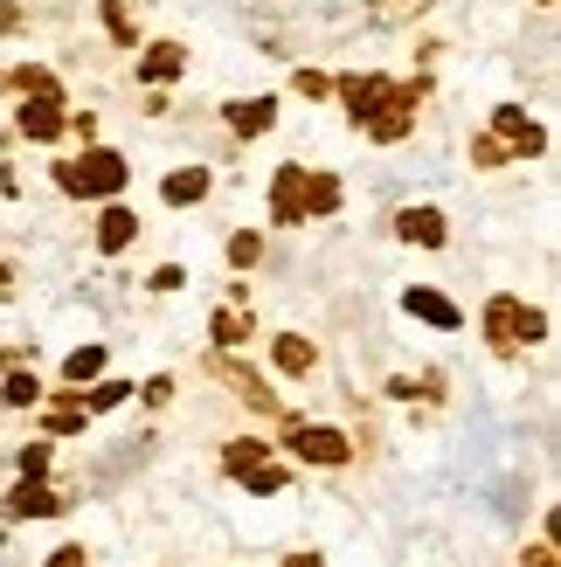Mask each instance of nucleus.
Masks as SVG:
<instances>
[{
    "instance_id": "4",
    "label": "nucleus",
    "mask_w": 561,
    "mask_h": 567,
    "mask_svg": "<svg viewBox=\"0 0 561 567\" xmlns=\"http://www.w3.org/2000/svg\"><path fill=\"white\" fill-rule=\"evenodd\" d=\"M291 450H298L306 464H347V457H353V443L340 437V429H326V423H298V429H291Z\"/></svg>"
},
{
    "instance_id": "18",
    "label": "nucleus",
    "mask_w": 561,
    "mask_h": 567,
    "mask_svg": "<svg viewBox=\"0 0 561 567\" xmlns=\"http://www.w3.org/2000/svg\"><path fill=\"white\" fill-rule=\"evenodd\" d=\"M312 361H320V346H312V339H298V332L277 339V367H285V374H312Z\"/></svg>"
},
{
    "instance_id": "5",
    "label": "nucleus",
    "mask_w": 561,
    "mask_h": 567,
    "mask_svg": "<svg viewBox=\"0 0 561 567\" xmlns=\"http://www.w3.org/2000/svg\"><path fill=\"white\" fill-rule=\"evenodd\" d=\"M416 98H423L416 84H396V98H388V104H382V111H374V118H367V131H374V139H382V146H396L402 131L416 125Z\"/></svg>"
},
{
    "instance_id": "27",
    "label": "nucleus",
    "mask_w": 561,
    "mask_h": 567,
    "mask_svg": "<svg viewBox=\"0 0 561 567\" xmlns=\"http://www.w3.org/2000/svg\"><path fill=\"white\" fill-rule=\"evenodd\" d=\"M42 470H49V443H28L22 450V478H42Z\"/></svg>"
},
{
    "instance_id": "31",
    "label": "nucleus",
    "mask_w": 561,
    "mask_h": 567,
    "mask_svg": "<svg viewBox=\"0 0 561 567\" xmlns=\"http://www.w3.org/2000/svg\"><path fill=\"white\" fill-rule=\"evenodd\" d=\"M0 291H8V263H0Z\"/></svg>"
},
{
    "instance_id": "29",
    "label": "nucleus",
    "mask_w": 561,
    "mask_h": 567,
    "mask_svg": "<svg viewBox=\"0 0 561 567\" xmlns=\"http://www.w3.org/2000/svg\"><path fill=\"white\" fill-rule=\"evenodd\" d=\"M527 567H554V546H548V540H540V546H534V554H527Z\"/></svg>"
},
{
    "instance_id": "15",
    "label": "nucleus",
    "mask_w": 561,
    "mask_h": 567,
    "mask_svg": "<svg viewBox=\"0 0 561 567\" xmlns=\"http://www.w3.org/2000/svg\"><path fill=\"white\" fill-rule=\"evenodd\" d=\"M298 207H306V215H333V207H340V180H333V174H306Z\"/></svg>"
},
{
    "instance_id": "17",
    "label": "nucleus",
    "mask_w": 561,
    "mask_h": 567,
    "mask_svg": "<svg viewBox=\"0 0 561 567\" xmlns=\"http://www.w3.org/2000/svg\"><path fill=\"white\" fill-rule=\"evenodd\" d=\"M160 194L174 201V207H187V201H201V194H209V174H201V166H180V174H166Z\"/></svg>"
},
{
    "instance_id": "9",
    "label": "nucleus",
    "mask_w": 561,
    "mask_h": 567,
    "mask_svg": "<svg viewBox=\"0 0 561 567\" xmlns=\"http://www.w3.org/2000/svg\"><path fill=\"white\" fill-rule=\"evenodd\" d=\"M298 187H306V166H277V187H271V215L285 222V229H298V222H306V207H298Z\"/></svg>"
},
{
    "instance_id": "12",
    "label": "nucleus",
    "mask_w": 561,
    "mask_h": 567,
    "mask_svg": "<svg viewBox=\"0 0 561 567\" xmlns=\"http://www.w3.org/2000/svg\"><path fill=\"white\" fill-rule=\"evenodd\" d=\"M133 236H139V215H133V207H104V215H98V250H104V256H119Z\"/></svg>"
},
{
    "instance_id": "7",
    "label": "nucleus",
    "mask_w": 561,
    "mask_h": 567,
    "mask_svg": "<svg viewBox=\"0 0 561 567\" xmlns=\"http://www.w3.org/2000/svg\"><path fill=\"white\" fill-rule=\"evenodd\" d=\"M340 98H347V118H353V125H367L374 111L396 98V84H388V77H347V84H340Z\"/></svg>"
},
{
    "instance_id": "25",
    "label": "nucleus",
    "mask_w": 561,
    "mask_h": 567,
    "mask_svg": "<svg viewBox=\"0 0 561 567\" xmlns=\"http://www.w3.org/2000/svg\"><path fill=\"white\" fill-rule=\"evenodd\" d=\"M257 256H264V242H257V236H236V242H229V263H236V270H250Z\"/></svg>"
},
{
    "instance_id": "3",
    "label": "nucleus",
    "mask_w": 561,
    "mask_h": 567,
    "mask_svg": "<svg viewBox=\"0 0 561 567\" xmlns=\"http://www.w3.org/2000/svg\"><path fill=\"white\" fill-rule=\"evenodd\" d=\"M222 464H229L236 484L264 491V499H271V491H285V464H277L264 443H229V450H222Z\"/></svg>"
},
{
    "instance_id": "14",
    "label": "nucleus",
    "mask_w": 561,
    "mask_h": 567,
    "mask_svg": "<svg viewBox=\"0 0 561 567\" xmlns=\"http://www.w3.org/2000/svg\"><path fill=\"white\" fill-rule=\"evenodd\" d=\"M271 118H277V104H271V98H236V104H229V125L242 131V139L271 131Z\"/></svg>"
},
{
    "instance_id": "30",
    "label": "nucleus",
    "mask_w": 561,
    "mask_h": 567,
    "mask_svg": "<svg viewBox=\"0 0 561 567\" xmlns=\"http://www.w3.org/2000/svg\"><path fill=\"white\" fill-rule=\"evenodd\" d=\"M285 567H320V554H291V560H285Z\"/></svg>"
},
{
    "instance_id": "6",
    "label": "nucleus",
    "mask_w": 561,
    "mask_h": 567,
    "mask_svg": "<svg viewBox=\"0 0 561 567\" xmlns=\"http://www.w3.org/2000/svg\"><path fill=\"white\" fill-rule=\"evenodd\" d=\"M493 139L507 146V153H540V146H548V131H540L527 111H513V104H499L493 111Z\"/></svg>"
},
{
    "instance_id": "21",
    "label": "nucleus",
    "mask_w": 561,
    "mask_h": 567,
    "mask_svg": "<svg viewBox=\"0 0 561 567\" xmlns=\"http://www.w3.org/2000/svg\"><path fill=\"white\" fill-rule=\"evenodd\" d=\"M35 394H42V388H35V374H8V381H0V402H8V408H35Z\"/></svg>"
},
{
    "instance_id": "10",
    "label": "nucleus",
    "mask_w": 561,
    "mask_h": 567,
    "mask_svg": "<svg viewBox=\"0 0 561 567\" xmlns=\"http://www.w3.org/2000/svg\"><path fill=\"white\" fill-rule=\"evenodd\" d=\"M180 70H187V49H180V42H153V49L139 55V77H146V84H174Z\"/></svg>"
},
{
    "instance_id": "13",
    "label": "nucleus",
    "mask_w": 561,
    "mask_h": 567,
    "mask_svg": "<svg viewBox=\"0 0 561 567\" xmlns=\"http://www.w3.org/2000/svg\"><path fill=\"white\" fill-rule=\"evenodd\" d=\"M396 229H402L409 242H423V250H437V242H444V215H437V207H402Z\"/></svg>"
},
{
    "instance_id": "2",
    "label": "nucleus",
    "mask_w": 561,
    "mask_h": 567,
    "mask_svg": "<svg viewBox=\"0 0 561 567\" xmlns=\"http://www.w3.org/2000/svg\"><path fill=\"white\" fill-rule=\"evenodd\" d=\"M540 332H548V318L527 312L520 298H493V305H485V339H493V353H520V346H534Z\"/></svg>"
},
{
    "instance_id": "19",
    "label": "nucleus",
    "mask_w": 561,
    "mask_h": 567,
    "mask_svg": "<svg viewBox=\"0 0 561 567\" xmlns=\"http://www.w3.org/2000/svg\"><path fill=\"white\" fill-rule=\"evenodd\" d=\"M98 374H104V346H77V353H70V361H63V381H98Z\"/></svg>"
},
{
    "instance_id": "23",
    "label": "nucleus",
    "mask_w": 561,
    "mask_h": 567,
    "mask_svg": "<svg viewBox=\"0 0 561 567\" xmlns=\"http://www.w3.org/2000/svg\"><path fill=\"white\" fill-rule=\"evenodd\" d=\"M14 84H22L28 98H55V77H49V70H28V63H22V70H14Z\"/></svg>"
},
{
    "instance_id": "20",
    "label": "nucleus",
    "mask_w": 561,
    "mask_h": 567,
    "mask_svg": "<svg viewBox=\"0 0 561 567\" xmlns=\"http://www.w3.org/2000/svg\"><path fill=\"white\" fill-rule=\"evenodd\" d=\"M90 423V408H84V394H77V402H63V408H49V429H55V437H77V429Z\"/></svg>"
},
{
    "instance_id": "24",
    "label": "nucleus",
    "mask_w": 561,
    "mask_h": 567,
    "mask_svg": "<svg viewBox=\"0 0 561 567\" xmlns=\"http://www.w3.org/2000/svg\"><path fill=\"white\" fill-rule=\"evenodd\" d=\"M125 394H133V381H98V388H90V402H84V408H119Z\"/></svg>"
},
{
    "instance_id": "28",
    "label": "nucleus",
    "mask_w": 561,
    "mask_h": 567,
    "mask_svg": "<svg viewBox=\"0 0 561 567\" xmlns=\"http://www.w3.org/2000/svg\"><path fill=\"white\" fill-rule=\"evenodd\" d=\"M49 567H84V546H55V554H49Z\"/></svg>"
},
{
    "instance_id": "32",
    "label": "nucleus",
    "mask_w": 561,
    "mask_h": 567,
    "mask_svg": "<svg viewBox=\"0 0 561 567\" xmlns=\"http://www.w3.org/2000/svg\"><path fill=\"white\" fill-rule=\"evenodd\" d=\"M540 8H548V0H540Z\"/></svg>"
},
{
    "instance_id": "1",
    "label": "nucleus",
    "mask_w": 561,
    "mask_h": 567,
    "mask_svg": "<svg viewBox=\"0 0 561 567\" xmlns=\"http://www.w3.org/2000/svg\"><path fill=\"white\" fill-rule=\"evenodd\" d=\"M125 174H133V166H125L119 153H111V146H90L84 160L55 166V180H63L70 194H84V201H104V194H119V187H125Z\"/></svg>"
},
{
    "instance_id": "22",
    "label": "nucleus",
    "mask_w": 561,
    "mask_h": 567,
    "mask_svg": "<svg viewBox=\"0 0 561 567\" xmlns=\"http://www.w3.org/2000/svg\"><path fill=\"white\" fill-rule=\"evenodd\" d=\"M215 339H222V346H236V339H250V318H242L236 305H229V312H215Z\"/></svg>"
},
{
    "instance_id": "26",
    "label": "nucleus",
    "mask_w": 561,
    "mask_h": 567,
    "mask_svg": "<svg viewBox=\"0 0 561 567\" xmlns=\"http://www.w3.org/2000/svg\"><path fill=\"white\" fill-rule=\"evenodd\" d=\"M472 160H478V166H499V160H507V146L485 131V139H472Z\"/></svg>"
},
{
    "instance_id": "16",
    "label": "nucleus",
    "mask_w": 561,
    "mask_h": 567,
    "mask_svg": "<svg viewBox=\"0 0 561 567\" xmlns=\"http://www.w3.org/2000/svg\"><path fill=\"white\" fill-rule=\"evenodd\" d=\"M402 305H409V312H416V318H429V326H444V332H451V326H458V305H451V298H444V291H409V298H402Z\"/></svg>"
},
{
    "instance_id": "8",
    "label": "nucleus",
    "mask_w": 561,
    "mask_h": 567,
    "mask_svg": "<svg viewBox=\"0 0 561 567\" xmlns=\"http://www.w3.org/2000/svg\"><path fill=\"white\" fill-rule=\"evenodd\" d=\"M8 513L14 519H49V513H63V491H49L42 478H22L8 491Z\"/></svg>"
},
{
    "instance_id": "11",
    "label": "nucleus",
    "mask_w": 561,
    "mask_h": 567,
    "mask_svg": "<svg viewBox=\"0 0 561 567\" xmlns=\"http://www.w3.org/2000/svg\"><path fill=\"white\" fill-rule=\"evenodd\" d=\"M63 125H70L63 118V98H28L22 104V131H28V139H55Z\"/></svg>"
}]
</instances>
